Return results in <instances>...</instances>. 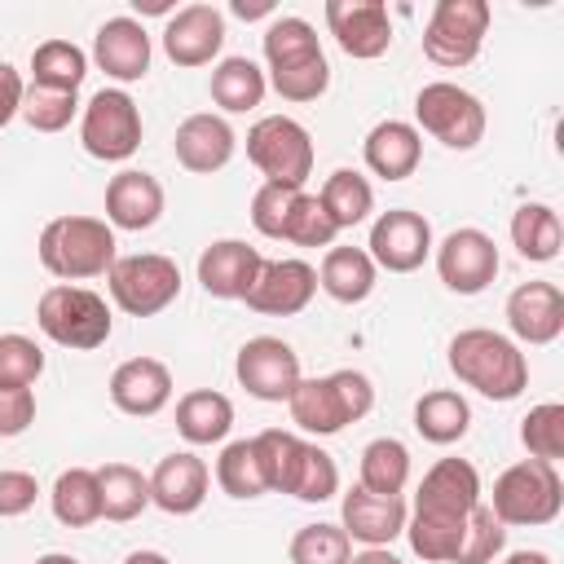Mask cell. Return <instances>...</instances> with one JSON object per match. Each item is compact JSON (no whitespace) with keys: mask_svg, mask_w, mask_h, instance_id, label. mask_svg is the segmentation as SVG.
Wrapping results in <instances>:
<instances>
[{"mask_svg":"<svg viewBox=\"0 0 564 564\" xmlns=\"http://www.w3.org/2000/svg\"><path fill=\"white\" fill-rule=\"evenodd\" d=\"M247 159L269 185H291L304 189L313 172V137L300 119L291 115H264L247 132Z\"/></svg>","mask_w":564,"mask_h":564,"instance_id":"6","label":"cell"},{"mask_svg":"<svg viewBox=\"0 0 564 564\" xmlns=\"http://www.w3.org/2000/svg\"><path fill=\"white\" fill-rule=\"evenodd\" d=\"M40 498V480L31 471H0V520H13V516H26Z\"/></svg>","mask_w":564,"mask_h":564,"instance_id":"50","label":"cell"},{"mask_svg":"<svg viewBox=\"0 0 564 564\" xmlns=\"http://www.w3.org/2000/svg\"><path fill=\"white\" fill-rule=\"evenodd\" d=\"M172 150H176V163L185 172L212 176L234 159L238 137H234L225 115H189V119H181V128L172 137Z\"/></svg>","mask_w":564,"mask_h":564,"instance_id":"25","label":"cell"},{"mask_svg":"<svg viewBox=\"0 0 564 564\" xmlns=\"http://www.w3.org/2000/svg\"><path fill=\"white\" fill-rule=\"evenodd\" d=\"M22 97H26V84H22V75L9 66V62H0V128L22 110Z\"/></svg>","mask_w":564,"mask_h":564,"instance_id":"52","label":"cell"},{"mask_svg":"<svg viewBox=\"0 0 564 564\" xmlns=\"http://www.w3.org/2000/svg\"><path fill=\"white\" fill-rule=\"evenodd\" d=\"M295 194L300 189H291V185H260L256 194H251V225L264 234V238H282V229H286V216H291V207H295Z\"/></svg>","mask_w":564,"mask_h":564,"instance_id":"49","label":"cell"},{"mask_svg":"<svg viewBox=\"0 0 564 564\" xmlns=\"http://www.w3.org/2000/svg\"><path fill=\"white\" fill-rule=\"evenodd\" d=\"M502 546H507V524L489 511V502H476L467 511V529H463L454 564H494L502 555Z\"/></svg>","mask_w":564,"mask_h":564,"instance_id":"42","label":"cell"},{"mask_svg":"<svg viewBox=\"0 0 564 564\" xmlns=\"http://www.w3.org/2000/svg\"><path fill=\"white\" fill-rule=\"evenodd\" d=\"M35 564H79L75 555H66V551H48V555H40Z\"/></svg>","mask_w":564,"mask_h":564,"instance_id":"57","label":"cell"},{"mask_svg":"<svg viewBox=\"0 0 564 564\" xmlns=\"http://www.w3.org/2000/svg\"><path fill=\"white\" fill-rule=\"evenodd\" d=\"M264 79H269V88H273L282 101H317V97L330 88V62H326V53H317V57H308V62L269 70Z\"/></svg>","mask_w":564,"mask_h":564,"instance_id":"44","label":"cell"},{"mask_svg":"<svg viewBox=\"0 0 564 564\" xmlns=\"http://www.w3.org/2000/svg\"><path fill=\"white\" fill-rule=\"evenodd\" d=\"M35 326L57 344V348H70V352H93L110 339L115 330V317H110V304L88 291V286H70V282H57L40 295L35 304Z\"/></svg>","mask_w":564,"mask_h":564,"instance_id":"4","label":"cell"},{"mask_svg":"<svg viewBox=\"0 0 564 564\" xmlns=\"http://www.w3.org/2000/svg\"><path fill=\"white\" fill-rule=\"evenodd\" d=\"M432 225L427 216L410 212V207H392V212H379L375 225H370V242H366V256L375 260V269H388V273H414L427 256H432Z\"/></svg>","mask_w":564,"mask_h":564,"instance_id":"12","label":"cell"},{"mask_svg":"<svg viewBox=\"0 0 564 564\" xmlns=\"http://www.w3.org/2000/svg\"><path fill=\"white\" fill-rule=\"evenodd\" d=\"M35 423V392L31 388H0V436H22Z\"/></svg>","mask_w":564,"mask_h":564,"instance_id":"51","label":"cell"},{"mask_svg":"<svg viewBox=\"0 0 564 564\" xmlns=\"http://www.w3.org/2000/svg\"><path fill=\"white\" fill-rule=\"evenodd\" d=\"M348 564H401L388 546H366V551H352V560Z\"/></svg>","mask_w":564,"mask_h":564,"instance_id":"53","label":"cell"},{"mask_svg":"<svg viewBox=\"0 0 564 564\" xmlns=\"http://www.w3.org/2000/svg\"><path fill=\"white\" fill-rule=\"evenodd\" d=\"M123 564H172V560H167L163 551H128Z\"/></svg>","mask_w":564,"mask_h":564,"instance_id":"56","label":"cell"},{"mask_svg":"<svg viewBox=\"0 0 564 564\" xmlns=\"http://www.w3.org/2000/svg\"><path fill=\"white\" fill-rule=\"evenodd\" d=\"M463 529H467V516H423V511H410V520H405L410 551L419 560H427V564H454Z\"/></svg>","mask_w":564,"mask_h":564,"instance_id":"37","label":"cell"},{"mask_svg":"<svg viewBox=\"0 0 564 564\" xmlns=\"http://www.w3.org/2000/svg\"><path fill=\"white\" fill-rule=\"evenodd\" d=\"M216 485H220L229 498H238V502L269 494L264 467H260V454H256V441H251V436H247V441H229V445L220 449V458H216Z\"/></svg>","mask_w":564,"mask_h":564,"instance_id":"39","label":"cell"},{"mask_svg":"<svg viewBox=\"0 0 564 564\" xmlns=\"http://www.w3.org/2000/svg\"><path fill=\"white\" fill-rule=\"evenodd\" d=\"M93 62L115 79V84H137L150 70V31L145 22L119 13L106 18L93 35Z\"/></svg>","mask_w":564,"mask_h":564,"instance_id":"18","label":"cell"},{"mask_svg":"<svg viewBox=\"0 0 564 564\" xmlns=\"http://www.w3.org/2000/svg\"><path fill=\"white\" fill-rule=\"evenodd\" d=\"M375 405V383L361 370H330L317 379H300L286 397L291 423L308 436H335L348 423L366 419Z\"/></svg>","mask_w":564,"mask_h":564,"instance_id":"2","label":"cell"},{"mask_svg":"<svg viewBox=\"0 0 564 564\" xmlns=\"http://www.w3.org/2000/svg\"><path fill=\"white\" fill-rule=\"evenodd\" d=\"M326 26L357 62H375L392 48V18L383 0H326Z\"/></svg>","mask_w":564,"mask_h":564,"instance_id":"15","label":"cell"},{"mask_svg":"<svg viewBox=\"0 0 564 564\" xmlns=\"http://www.w3.org/2000/svg\"><path fill=\"white\" fill-rule=\"evenodd\" d=\"M502 564H551V555L546 551H511Z\"/></svg>","mask_w":564,"mask_h":564,"instance_id":"55","label":"cell"},{"mask_svg":"<svg viewBox=\"0 0 564 564\" xmlns=\"http://www.w3.org/2000/svg\"><path fill=\"white\" fill-rule=\"evenodd\" d=\"M405 480H410V449L397 436H375L361 449L357 485L370 489V494H401Z\"/></svg>","mask_w":564,"mask_h":564,"instance_id":"35","label":"cell"},{"mask_svg":"<svg viewBox=\"0 0 564 564\" xmlns=\"http://www.w3.org/2000/svg\"><path fill=\"white\" fill-rule=\"evenodd\" d=\"M494 9L485 0H436L427 26H423V57L458 70L480 57V44L489 35Z\"/></svg>","mask_w":564,"mask_h":564,"instance_id":"9","label":"cell"},{"mask_svg":"<svg viewBox=\"0 0 564 564\" xmlns=\"http://www.w3.org/2000/svg\"><path fill=\"white\" fill-rule=\"evenodd\" d=\"M260 40H264V62H269V70H282V66H295V62H308V57L322 53V40H317L313 22H304V18H295V13L273 18Z\"/></svg>","mask_w":564,"mask_h":564,"instance_id":"38","label":"cell"},{"mask_svg":"<svg viewBox=\"0 0 564 564\" xmlns=\"http://www.w3.org/2000/svg\"><path fill=\"white\" fill-rule=\"evenodd\" d=\"M97 489H101V520L128 524L150 507V476H141L132 463L97 467Z\"/></svg>","mask_w":564,"mask_h":564,"instance_id":"33","label":"cell"},{"mask_svg":"<svg viewBox=\"0 0 564 564\" xmlns=\"http://www.w3.org/2000/svg\"><path fill=\"white\" fill-rule=\"evenodd\" d=\"M44 375V348L31 335H0V388H31Z\"/></svg>","mask_w":564,"mask_h":564,"instance_id":"45","label":"cell"},{"mask_svg":"<svg viewBox=\"0 0 564 564\" xmlns=\"http://www.w3.org/2000/svg\"><path fill=\"white\" fill-rule=\"evenodd\" d=\"M339 494V467L335 458L322 449V445H304V458H300V471H295V485H291V498L300 502H326Z\"/></svg>","mask_w":564,"mask_h":564,"instance_id":"47","label":"cell"},{"mask_svg":"<svg viewBox=\"0 0 564 564\" xmlns=\"http://www.w3.org/2000/svg\"><path fill=\"white\" fill-rule=\"evenodd\" d=\"M106 286H110V300L128 317H154V313H163L181 295V269H176L172 256L132 251V256H119L110 264Z\"/></svg>","mask_w":564,"mask_h":564,"instance_id":"8","label":"cell"},{"mask_svg":"<svg viewBox=\"0 0 564 564\" xmlns=\"http://www.w3.org/2000/svg\"><path fill=\"white\" fill-rule=\"evenodd\" d=\"M352 560V542L339 524H304L291 538V564H348Z\"/></svg>","mask_w":564,"mask_h":564,"instance_id":"43","label":"cell"},{"mask_svg":"<svg viewBox=\"0 0 564 564\" xmlns=\"http://www.w3.org/2000/svg\"><path fill=\"white\" fill-rule=\"evenodd\" d=\"M317 203H322V212L330 216L335 229H352V225H361L375 212V185L357 167H335L322 181Z\"/></svg>","mask_w":564,"mask_h":564,"instance_id":"31","label":"cell"},{"mask_svg":"<svg viewBox=\"0 0 564 564\" xmlns=\"http://www.w3.org/2000/svg\"><path fill=\"white\" fill-rule=\"evenodd\" d=\"M31 75H35V88L79 93V84L88 75V53L70 40H44L31 53Z\"/></svg>","mask_w":564,"mask_h":564,"instance_id":"36","label":"cell"},{"mask_svg":"<svg viewBox=\"0 0 564 564\" xmlns=\"http://www.w3.org/2000/svg\"><path fill=\"white\" fill-rule=\"evenodd\" d=\"M511 247L520 251V260L529 264H546L560 256L564 247V225L560 212L551 203H520L511 212Z\"/></svg>","mask_w":564,"mask_h":564,"instance_id":"29","label":"cell"},{"mask_svg":"<svg viewBox=\"0 0 564 564\" xmlns=\"http://www.w3.org/2000/svg\"><path fill=\"white\" fill-rule=\"evenodd\" d=\"M480 502V471L467 458H441L423 471L414 511L423 516H467Z\"/></svg>","mask_w":564,"mask_h":564,"instance_id":"24","label":"cell"},{"mask_svg":"<svg viewBox=\"0 0 564 564\" xmlns=\"http://www.w3.org/2000/svg\"><path fill=\"white\" fill-rule=\"evenodd\" d=\"M414 128L419 137H436L445 150H476L485 141V106L476 93L449 84V79H436V84H423L419 97H414Z\"/></svg>","mask_w":564,"mask_h":564,"instance_id":"7","label":"cell"},{"mask_svg":"<svg viewBox=\"0 0 564 564\" xmlns=\"http://www.w3.org/2000/svg\"><path fill=\"white\" fill-rule=\"evenodd\" d=\"M110 401L119 414L154 419L172 401V370L159 357H128L110 375Z\"/></svg>","mask_w":564,"mask_h":564,"instance_id":"21","label":"cell"},{"mask_svg":"<svg viewBox=\"0 0 564 564\" xmlns=\"http://www.w3.org/2000/svg\"><path fill=\"white\" fill-rule=\"evenodd\" d=\"M269 93V79L264 70L251 62V57H225L216 70H212V101L225 110V115H247L264 101Z\"/></svg>","mask_w":564,"mask_h":564,"instance_id":"34","label":"cell"},{"mask_svg":"<svg viewBox=\"0 0 564 564\" xmlns=\"http://www.w3.org/2000/svg\"><path fill=\"white\" fill-rule=\"evenodd\" d=\"M520 441L529 449V458L538 463H560L564 458V405L560 401H542L520 419Z\"/></svg>","mask_w":564,"mask_h":564,"instance_id":"41","label":"cell"},{"mask_svg":"<svg viewBox=\"0 0 564 564\" xmlns=\"http://www.w3.org/2000/svg\"><path fill=\"white\" fill-rule=\"evenodd\" d=\"M141 106L123 88H101L88 97L79 119V145L101 163H123L141 145Z\"/></svg>","mask_w":564,"mask_h":564,"instance_id":"10","label":"cell"},{"mask_svg":"<svg viewBox=\"0 0 564 564\" xmlns=\"http://www.w3.org/2000/svg\"><path fill=\"white\" fill-rule=\"evenodd\" d=\"M256 441V454H260V467H264V485L269 494H291L295 485V471H300V458H304V436L295 432H282V427H264Z\"/></svg>","mask_w":564,"mask_h":564,"instance_id":"40","label":"cell"},{"mask_svg":"<svg viewBox=\"0 0 564 564\" xmlns=\"http://www.w3.org/2000/svg\"><path fill=\"white\" fill-rule=\"evenodd\" d=\"M335 225H330V216L322 212V203H317V194H295V207H291V216H286V229H282V242H291V247H330L335 242Z\"/></svg>","mask_w":564,"mask_h":564,"instance_id":"46","label":"cell"},{"mask_svg":"<svg viewBox=\"0 0 564 564\" xmlns=\"http://www.w3.org/2000/svg\"><path fill=\"white\" fill-rule=\"evenodd\" d=\"M207 485H212L207 463L189 449H176L159 458V467L150 471V502L167 516H194L207 502Z\"/></svg>","mask_w":564,"mask_h":564,"instance_id":"22","label":"cell"},{"mask_svg":"<svg viewBox=\"0 0 564 564\" xmlns=\"http://www.w3.org/2000/svg\"><path fill=\"white\" fill-rule=\"evenodd\" d=\"M264 256L242 238H216L198 251V282L216 300H242L260 273Z\"/></svg>","mask_w":564,"mask_h":564,"instance_id":"19","label":"cell"},{"mask_svg":"<svg viewBox=\"0 0 564 564\" xmlns=\"http://www.w3.org/2000/svg\"><path fill=\"white\" fill-rule=\"evenodd\" d=\"M410 507L401 494H370V489H348L339 502V529L348 533V542L361 546H392V538L405 533Z\"/></svg>","mask_w":564,"mask_h":564,"instance_id":"16","label":"cell"},{"mask_svg":"<svg viewBox=\"0 0 564 564\" xmlns=\"http://www.w3.org/2000/svg\"><path fill=\"white\" fill-rule=\"evenodd\" d=\"M507 326L520 344H555L564 335V291L555 282H520L507 295Z\"/></svg>","mask_w":564,"mask_h":564,"instance_id":"20","label":"cell"},{"mask_svg":"<svg viewBox=\"0 0 564 564\" xmlns=\"http://www.w3.org/2000/svg\"><path fill=\"white\" fill-rule=\"evenodd\" d=\"M234 375L238 383L256 397V401H286L295 392V383L304 379L300 375V352L278 339V335H256L238 348V361H234Z\"/></svg>","mask_w":564,"mask_h":564,"instance_id":"13","label":"cell"},{"mask_svg":"<svg viewBox=\"0 0 564 564\" xmlns=\"http://www.w3.org/2000/svg\"><path fill=\"white\" fill-rule=\"evenodd\" d=\"M53 516L66 529H88L101 520V489H97V471L93 467H66L53 489H48Z\"/></svg>","mask_w":564,"mask_h":564,"instance_id":"32","label":"cell"},{"mask_svg":"<svg viewBox=\"0 0 564 564\" xmlns=\"http://www.w3.org/2000/svg\"><path fill=\"white\" fill-rule=\"evenodd\" d=\"M432 256H436L441 282H445L454 295H480V291L498 278V264H502L494 238H489L485 229H471V225L445 234V238L432 247Z\"/></svg>","mask_w":564,"mask_h":564,"instance_id":"11","label":"cell"},{"mask_svg":"<svg viewBox=\"0 0 564 564\" xmlns=\"http://www.w3.org/2000/svg\"><path fill=\"white\" fill-rule=\"evenodd\" d=\"M489 511L507 524V529H538L551 524L564 511V480L555 463H511L498 480H494V498Z\"/></svg>","mask_w":564,"mask_h":564,"instance_id":"5","label":"cell"},{"mask_svg":"<svg viewBox=\"0 0 564 564\" xmlns=\"http://www.w3.org/2000/svg\"><path fill=\"white\" fill-rule=\"evenodd\" d=\"M449 370L489 401H516L529 388V357L516 339L489 326H467L449 339Z\"/></svg>","mask_w":564,"mask_h":564,"instance_id":"1","label":"cell"},{"mask_svg":"<svg viewBox=\"0 0 564 564\" xmlns=\"http://www.w3.org/2000/svg\"><path fill=\"white\" fill-rule=\"evenodd\" d=\"M471 427V405L454 388H432L414 401V432L432 445H454Z\"/></svg>","mask_w":564,"mask_h":564,"instance_id":"30","label":"cell"},{"mask_svg":"<svg viewBox=\"0 0 564 564\" xmlns=\"http://www.w3.org/2000/svg\"><path fill=\"white\" fill-rule=\"evenodd\" d=\"M115 229L97 216H53L40 229L35 256L40 264L62 278V282H84V278H101L110 273V264L119 260L115 251Z\"/></svg>","mask_w":564,"mask_h":564,"instance_id":"3","label":"cell"},{"mask_svg":"<svg viewBox=\"0 0 564 564\" xmlns=\"http://www.w3.org/2000/svg\"><path fill=\"white\" fill-rule=\"evenodd\" d=\"M234 427V401L212 388H194L176 401V432L189 445H220Z\"/></svg>","mask_w":564,"mask_h":564,"instance_id":"28","label":"cell"},{"mask_svg":"<svg viewBox=\"0 0 564 564\" xmlns=\"http://www.w3.org/2000/svg\"><path fill=\"white\" fill-rule=\"evenodd\" d=\"M159 216H163L159 176H150L141 167H123V172L110 176V185H106V225L110 229L141 234V229L159 225Z\"/></svg>","mask_w":564,"mask_h":564,"instance_id":"23","label":"cell"},{"mask_svg":"<svg viewBox=\"0 0 564 564\" xmlns=\"http://www.w3.org/2000/svg\"><path fill=\"white\" fill-rule=\"evenodd\" d=\"M225 48V13L216 4H185L163 26V53L176 66H207Z\"/></svg>","mask_w":564,"mask_h":564,"instance_id":"17","label":"cell"},{"mask_svg":"<svg viewBox=\"0 0 564 564\" xmlns=\"http://www.w3.org/2000/svg\"><path fill=\"white\" fill-rule=\"evenodd\" d=\"M375 282H379V269L366 256V247H326L322 269H317V286L335 304H361V300H370Z\"/></svg>","mask_w":564,"mask_h":564,"instance_id":"27","label":"cell"},{"mask_svg":"<svg viewBox=\"0 0 564 564\" xmlns=\"http://www.w3.org/2000/svg\"><path fill=\"white\" fill-rule=\"evenodd\" d=\"M317 295V269L308 260H264L251 291L242 295V304L251 313H264V317H295L308 308V300Z\"/></svg>","mask_w":564,"mask_h":564,"instance_id":"14","label":"cell"},{"mask_svg":"<svg viewBox=\"0 0 564 564\" xmlns=\"http://www.w3.org/2000/svg\"><path fill=\"white\" fill-rule=\"evenodd\" d=\"M361 159L379 181H405V176H414V167L423 159V137L405 119H383L366 132Z\"/></svg>","mask_w":564,"mask_h":564,"instance_id":"26","label":"cell"},{"mask_svg":"<svg viewBox=\"0 0 564 564\" xmlns=\"http://www.w3.org/2000/svg\"><path fill=\"white\" fill-rule=\"evenodd\" d=\"M229 9H234L238 18H247V22H251V18H269V13H273V4H269V0H256V4H247V0H234Z\"/></svg>","mask_w":564,"mask_h":564,"instance_id":"54","label":"cell"},{"mask_svg":"<svg viewBox=\"0 0 564 564\" xmlns=\"http://www.w3.org/2000/svg\"><path fill=\"white\" fill-rule=\"evenodd\" d=\"M75 110H79V97L75 93H57V88H26V97H22V119L35 128V132H62L70 119H75Z\"/></svg>","mask_w":564,"mask_h":564,"instance_id":"48","label":"cell"}]
</instances>
